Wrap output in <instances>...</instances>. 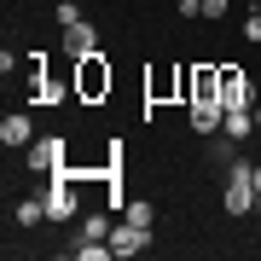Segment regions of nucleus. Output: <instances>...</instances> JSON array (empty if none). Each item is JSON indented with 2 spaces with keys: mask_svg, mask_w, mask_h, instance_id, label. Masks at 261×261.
<instances>
[{
  "mask_svg": "<svg viewBox=\"0 0 261 261\" xmlns=\"http://www.w3.org/2000/svg\"><path fill=\"white\" fill-rule=\"evenodd\" d=\"M111 64H105V53H93V58H82V64H75V99L82 105H99L105 93H111Z\"/></svg>",
  "mask_w": 261,
  "mask_h": 261,
  "instance_id": "nucleus-1",
  "label": "nucleus"
},
{
  "mask_svg": "<svg viewBox=\"0 0 261 261\" xmlns=\"http://www.w3.org/2000/svg\"><path fill=\"white\" fill-rule=\"evenodd\" d=\"M221 105H226V111H250V105H255V82L238 64H221Z\"/></svg>",
  "mask_w": 261,
  "mask_h": 261,
  "instance_id": "nucleus-2",
  "label": "nucleus"
},
{
  "mask_svg": "<svg viewBox=\"0 0 261 261\" xmlns=\"http://www.w3.org/2000/svg\"><path fill=\"white\" fill-rule=\"evenodd\" d=\"M58 53L70 58V64H82V58H93L99 53V35L87 23H64V35H58Z\"/></svg>",
  "mask_w": 261,
  "mask_h": 261,
  "instance_id": "nucleus-3",
  "label": "nucleus"
},
{
  "mask_svg": "<svg viewBox=\"0 0 261 261\" xmlns=\"http://www.w3.org/2000/svg\"><path fill=\"white\" fill-rule=\"evenodd\" d=\"M186 116H192V128H197V134H221L226 105H221V99H192V105H186Z\"/></svg>",
  "mask_w": 261,
  "mask_h": 261,
  "instance_id": "nucleus-4",
  "label": "nucleus"
},
{
  "mask_svg": "<svg viewBox=\"0 0 261 261\" xmlns=\"http://www.w3.org/2000/svg\"><path fill=\"white\" fill-rule=\"evenodd\" d=\"M145 244H151V226H134V221L111 226V250H116V255H140Z\"/></svg>",
  "mask_w": 261,
  "mask_h": 261,
  "instance_id": "nucleus-5",
  "label": "nucleus"
},
{
  "mask_svg": "<svg viewBox=\"0 0 261 261\" xmlns=\"http://www.w3.org/2000/svg\"><path fill=\"white\" fill-rule=\"evenodd\" d=\"M58 163H64V140H35L29 145V168L35 174H53Z\"/></svg>",
  "mask_w": 261,
  "mask_h": 261,
  "instance_id": "nucleus-6",
  "label": "nucleus"
},
{
  "mask_svg": "<svg viewBox=\"0 0 261 261\" xmlns=\"http://www.w3.org/2000/svg\"><path fill=\"white\" fill-rule=\"evenodd\" d=\"M0 140H6V145H35V122H29V111H12L6 122H0Z\"/></svg>",
  "mask_w": 261,
  "mask_h": 261,
  "instance_id": "nucleus-7",
  "label": "nucleus"
},
{
  "mask_svg": "<svg viewBox=\"0 0 261 261\" xmlns=\"http://www.w3.org/2000/svg\"><path fill=\"white\" fill-rule=\"evenodd\" d=\"M221 134H226L232 145H244V140L255 134V111H226V116H221Z\"/></svg>",
  "mask_w": 261,
  "mask_h": 261,
  "instance_id": "nucleus-8",
  "label": "nucleus"
},
{
  "mask_svg": "<svg viewBox=\"0 0 261 261\" xmlns=\"http://www.w3.org/2000/svg\"><path fill=\"white\" fill-rule=\"evenodd\" d=\"M192 99H221V70L192 64Z\"/></svg>",
  "mask_w": 261,
  "mask_h": 261,
  "instance_id": "nucleus-9",
  "label": "nucleus"
},
{
  "mask_svg": "<svg viewBox=\"0 0 261 261\" xmlns=\"http://www.w3.org/2000/svg\"><path fill=\"white\" fill-rule=\"evenodd\" d=\"M47 221V197H18V226H41Z\"/></svg>",
  "mask_w": 261,
  "mask_h": 261,
  "instance_id": "nucleus-10",
  "label": "nucleus"
},
{
  "mask_svg": "<svg viewBox=\"0 0 261 261\" xmlns=\"http://www.w3.org/2000/svg\"><path fill=\"white\" fill-rule=\"evenodd\" d=\"M128 221H134V226H151V221H157V209H151V197H134V203H128Z\"/></svg>",
  "mask_w": 261,
  "mask_h": 261,
  "instance_id": "nucleus-11",
  "label": "nucleus"
},
{
  "mask_svg": "<svg viewBox=\"0 0 261 261\" xmlns=\"http://www.w3.org/2000/svg\"><path fill=\"white\" fill-rule=\"evenodd\" d=\"M82 238H111V226H105V215H87V221H82Z\"/></svg>",
  "mask_w": 261,
  "mask_h": 261,
  "instance_id": "nucleus-12",
  "label": "nucleus"
},
{
  "mask_svg": "<svg viewBox=\"0 0 261 261\" xmlns=\"http://www.w3.org/2000/svg\"><path fill=\"white\" fill-rule=\"evenodd\" d=\"M244 41H250V47H261V12H250V18H244Z\"/></svg>",
  "mask_w": 261,
  "mask_h": 261,
  "instance_id": "nucleus-13",
  "label": "nucleus"
},
{
  "mask_svg": "<svg viewBox=\"0 0 261 261\" xmlns=\"http://www.w3.org/2000/svg\"><path fill=\"white\" fill-rule=\"evenodd\" d=\"M203 18H226V0H203Z\"/></svg>",
  "mask_w": 261,
  "mask_h": 261,
  "instance_id": "nucleus-14",
  "label": "nucleus"
},
{
  "mask_svg": "<svg viewBox=\"0 0 261 261\" xmlns=\"http://www.w3.org/2000/svg\"><path fill=\"white\" fill-rule=\"evenodd\" d=\"M250 174H255V192H261V163H255V168H250Z\"/></svg>",
  "mask_w": 261,
  "mask_h": 261,
  "instance_id": "nucleus-15",
  "label": "nucleus"
},
{
  "mask_svg": "<svg viewBox=\"0 0 261 261\" xmlns=\"http://www.w3.org/2000/svg\"><path fill=\"white\" fill-rule=\"evenodd\" d=\"M255 134H261V105H255Z\"/></svg>",
  "mask_w": 261,
  "mask_h": 261,
  "instance_id": "nucleus-16",
  "label": "nucleus"
},
{
  "mask_svg": "<svg viewBox=\"0 0 261 261\" xmlns=\"http://www.w3.org/2000/svg\"><path fill=\"white\" fill-rule=\"evenodd\" d=\"M255 209H261V197H255Z\"/></svg>",
  "mask_w": 261,
  "mask_h": 261,
  "instance_id": "nucleus-17",
  "label": "nucleus"
},
{
  "mask_svg": "<svg viewBox=\"0 0 261 261\" xmlns=\"http://www.w3.org/2000/svg\"><path fill=\"white\" fill-rule=\"evenodd\" d=\"M255 12H261V0H255Z\"/></svg>",
  "mask_w": 261,
  "mask_h": 261,
  "instance_id": "nucleus-18",
  "label": "nucleus"
}]
</instances>
